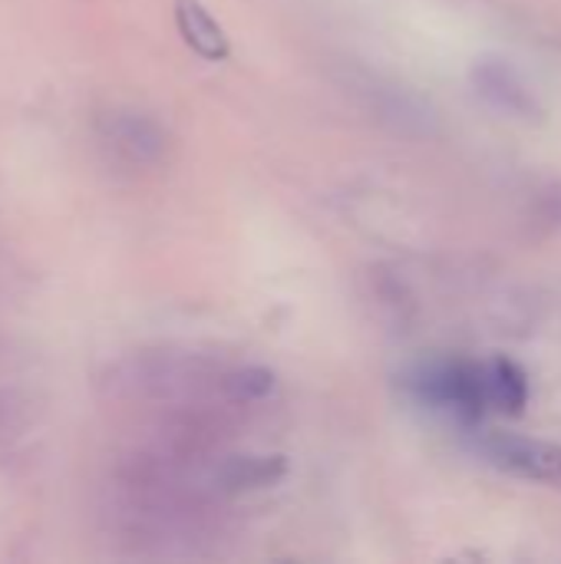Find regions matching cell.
I'll list each match as a JSON object with an SVG mask.
<instances>
[{
  "mask_svg": "<svg viewBox=\"0 0 561 564\" xmlns=\"http://www.w3.org/2000/svg\"><path fill=\"white\" fill-rule=\"evenodd\" d=\"M483 387H486V406L493 413L519 416L529 403V377L516 360L506 357L483 360Z\"/></svg>",
  "mask_w": 561,
  "mask_h": 564,
  "instance_id": "6",
  "label": "cell"
},
{
  "mask_svg": "<svg viewBox=\"0 0 561 564\" xmlns=\"http://www.w3.org/2000/svg\"><path fill=\"white\" fill-rule=\"evenodd\" d=\"M175 26L182 40L208 63H218L231 53L228 33L222 30V23L208 13L202 0H175Z\"/></svg>",
  "mask_w": 561,
  "mask_h": 564,
  "instance_id": "5",
  "label": "cell"
},
{
  "mask_svg": "<svg viewBox=\"0 0 561 564\" xmlns=\"http://www.w3.org/2000/svg\"><path fill=\"white\" fill-rule=\"evenodd\" d=\"M410 390L423 406H430L463 426H473L489 413L486 387H483V360L423 364L420 370H413Z\"/></svg>",
  "mask_w": 561,
  "mask_h": 564,
  "instance_id": "1",
  "label": "cell"
},
{
  "mask_svg": "<svg viewBox=\"0 0 561 564\" xmlns=\"http://www.w3.org/2000/svg\"><path fill=\"white\" fill-rule=\"evenodd\" d=\"M288 463L284 456H225L215 473H212V486L218 492H251V489H268L278 479H284Z\"/></svg>",
  "mask_w": 561,
  "mask_h": 564,
  "instance_id": "4",
  "label": "cell"
},
{
  "mask_svg": "<svg viewBox=\"0 0 561 564\" xmlns=\"http://www.w3.org/2000/svg\"><path fill=\"white\" fill-rule=\"evenodd\" d=\"M539 218L546 225H561V185H549L542 195H539Z\"/></svg>",
  "mask_w": 561,
  "mask_h": 564,
  "instance_id": "8",
  "label": "cell"
},
{
  "mask_svg": "<svg viewBox=\"0 0 561 564\" xmlns=\"http://www.w3.org/2000/svg\"><path fill=\"white\" fill-rule=\"evenodd\" d=\"M470 79H473L476 93H479L489 106H496V109H503V112H509V116H522V119L542 116L539 93H536L532 83L516 69L513 59L496 56V53H486V56H479V59L473 63Z\"/></svg>",
  "mask_w": 561,
  "mask_h": 564,
  "instance_id": "3",
  "label": "cell"
},
{
  "mask_svg": "<svg viewBox=\"0 0 561 564\" xmlns=\"http://www.w3.org/2000/svg\"><path fill=\"white\" fill-rule=\"evenodd\" d=\"M274 373L265 370V367H235V370H225L222 377V390H225V400L231 406H258V403H268L274 397Z\"/></svg>",
  "mask_w": 561,
  "mask_h": 564,
  "instance_id": "7",
  "label": "cell"
},
{
  "mask_svg": "<svg viewBox=\"0 0 561 564\" xmlns=\"http://www.w3.org/2000/svg\"><path fill=\"white\" fill-rule=\"evenodd\" d=\"M483 456L506 476L561 489V443L519 433H489L483 440Z\"/></svg>",
  "mask_w": 561,
  "mask_h": 564,
  "instance_id": "2",
  "label": "cell"
}]
</instances>
